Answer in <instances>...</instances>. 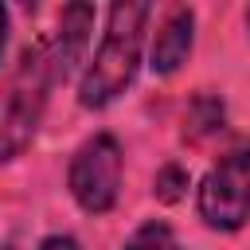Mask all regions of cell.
Segmentation results:
<instances>
[{
  "label": "cell",
  "mask_w": 250,
  "mask_h": 250,
  "mask_svg": "<svg viewBox=\"0 0 250 250\" xmlns=\"http://www.w3.org/2000/svg\"><path fill=\"white\" fill-rule=\"evenodd\" d=\"M191 35H195V16L191 8H172V16L164 20V27L156 31L152 43V70L156 74H172L180 70V62L191 51Z\"/></svg>",
  "instance_id": "cell-6"
},
{
  "label": "cell",
  "mask_w": 250,
  "mask_h": 250,
  "mask_svg": "<svg viewBox=\"0 0 250 250\" xmlns=\"http://www.w3.org/2000/svg\"><path fill=\"white\" fill-rule=\"evenodd\" d=\"M246 23H250V8H246Z\"/></svg>",
  "instance_id": "cell-12"
},
{
  "label": "cell",
  "mask_w": 250,
  "mask_h": 250,
  "mask_svg": "<svg viewBox=\"0 0 250 250\" xmlns=\"http://www.w3.org/2000/svg\"><path fill=\"white\" fill-rule=\"evenodd\" d=\"M125 250H180V242H176V234H172V227L168 223H145V227H137V234L125 242Z\"/></svg>",
  "instance_id": "cell-8"
},
{
  "label": "cell",
  "mask_w": 250,
  "mask_h": 250,
  "mask_svg": "<svg viewBox=\"0 0 250 250\" xmlns=\"http://www.w3.org/2000/svg\"><path fill=\"white\" fill-rule=\"evenodd\" d=\"M39 250H78V242H74V238H66V234H51V238H43V242H39Z\"/></svg>",
  "instance_id": "cell-10"
},
{
  "label": "cell",
  "mask_w": 250,
  "mask_h": 250,
  "mask_svg": "<svg viewBox=\"0 0 250 250\" xmlns=\"http://www.w3.org/2000/svg\"><path fill=\"white\" fill-rule=\"evenodd\" d=\"M148 4H113L109 8V23L102 35V47L90 62V70L82 74L78 86V102L86 109H102L109 105L137 74L141 62V39H145V20H148Z\"/></svg>",
  "instance_id": "cell-1"
},
{
  "label": "cell",
  "mask_w": 250,
  "mask_h": 250,
  "mask_svg": "<svg viewBox=\"0 0 250 250\" xmlns=\"http://www.w3.org/2000/svg\"><path fill=\"white\" fill-rule=\"evenodd\" d=\"M4 39H8V8L0 4V55H4Z\"/></svg>",
  "instance_id": "cell-11"
},
{
  "label": "cell",
  "mask_w": 250,
  "mask_h": 250,
  "mask_svg": "<svg viewBox=\"0 0 250 250\" xmlns=\"http://www.w3.org/2000/svg\"><path fill=\"white\" fill-rule=\"evenodd\" d=\"M215 129H223V102L211 98V94H199L188 105V137L199 141V137H207Z\"/></svg>",
  "instance_id": "cell-7"
},
{
  "label": "cell",
  "mask_w": 250,
  "mask_h": 250,
  "mask_svg": "<svg viewBox=\"0 0 250 250\" xmlns=\"http://www.w3.org/2000/svg\"><path fill=\"white\" fill-rule=\"evenodd\" d=\"M51 86H55L51 82V62H47V47L39 39L35 47L23 51V59H20L12 82L0 98V160L16 156L31 141Z\"/></svg>",
  "instance_id": "cell-2"
},
{
  "label": "cell",
  "mask_w": 250,
  "mask_h": 250,
  "mask_svg": "<svg viewBox=\"0 0 250 250\" xmlns=\"http://www.w3.org/2000/svg\"><path fill=\"white\" fill-rule=\"evenodd\" d=\"M90 27H94V8L90 4H66L62 16H59V27L55 35L43 39L47 47V62H51V82H66L74 62L82 59L86 51V39H90Z\"/></svg>",
  "instance_id": "cell-5"
},
{
  "label": "cell",
  "mask_w": 250,
  "mask_h": 250,
  "mask_svg": "<svg viewBox=\"0 0 250 250\" xmlns=\"http://www.w3.org/2000/svg\"><path fill=\"white\" fill-rule=\"evenodd\" d=\"M117 188H121V148L109 133H98L70 160V195L78 199L82 211L105 215L117 203Z\"/></svg>",
  "instance_id": "cell-4"
},
{
  "label": "cell",
  "mask_w": 250,
  "mask_h": 250,
  "mask_svg": "<svg viewBox=\"0 0 250 250\" xmlns=\"http://www.w3.org/2000/svg\"><path fill=\"white\" fill-rule=\"evenodd\" d=\"M199 215L215 230H238L250 219V137L234 141L203 176Z\"/></svg>",
  "instance_id": "cell-3"
},
{
  "label": "cell",
  "mask_w": 250,
  "mask_h": 250,
  "mask_svg": "<svg viewBox=\"0 0 250 250\" xmlns=\"http://www.w3.org/2000/svg\"><path fill=\"white\" fill-rule=\"evenodd\" d=\"M184 188H188V172L180 168V164H168V168H160V176H156V199L160 203H176L180 195H184Z\"/></svg>",
  "instance_id": "cell-9"
}]
</instances>
